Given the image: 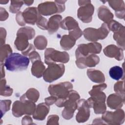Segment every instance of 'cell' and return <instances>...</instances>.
<instances>
[{"mask_svg": "<svg viewBox=\"0 0 125 125\" xmlns=\"http://www.w3.org/2000/svg\"><path fill=\"white\" fill-rule=\"evenodd\" d=\"M29 64V59L18 53H11L6 59L4 66L7 70L14 72L27 69Z\"/></svg>", "mask_w": 125, "mask_h": 125, "instance_id": "obj_1", "label": "cell"}, {"mask_svg": "<svg viewBox=\"0 0 125 125\" xmlns=\"http://www.w3.org/2000/svg\"><path fill=\"white\" fill-rule=\"evenodd\" d=\"M35 35L34 29L30 26L20 28L17 31V37L14 42L16 49L21 52L26 50L30 44L28 40L32 39Z\"/></svg>", "mask_w": 125, "mask_h": 125, "instance_id": "obj_2", "label": "cell"}, {"mask_svg": "<svg viewBox=\"0 0 125 125\" xmlns=\"http://www.w3.org/2000/svg\"><path fill=\"white\" fill-rule=\"evenodd\" d=\"M36 107L35 103L29 100L16 101L12 105V114L16 117H20L24 114L30 115L33 114Z\"/></svg>", "mask_w": 125, "mask_h": 125, "instance_id": "obj_3", "label": "cell"}, {"mask_svg": "<svg viewBox=\"0 0 125 125\" xmlns=\"http://www.w3.org/2000/svg\"><path fill=\"white\" fill-rule=\"evenodd\" d=\"M110 30L107 23H103L98 29L92 27L85 28L83 31V35L86 40L96 42L99 40L104 39L107 36Z\"/></svg>", "mask_w": 125, "mask_h": 125, "instance_id": "obj_4", "label": "cell"}, {"mask_svg": "<svg viewBox=\"0 0 125 125\" xmlns=\"http://www.w3.org/2000/svg\"><path fill=\"white\" fill-rule=\"evenodd\" d=\"M69 60V54L65 51L61 52L52 48H48L44 52V62L47 65L56 62L67 63Z\"/></svg>", "mask_w": 125, "mask_h": 125, "instance_id": "obj_5", "label": "cell"}, {"mask_svg": "<svg viewBox=\"0 0 125 125\" xmlns=\"http://www.w3.org/2000/svg\"><path fill=\"white\" fill-rule=\"evenodd\" d=\"M64 71L65 66L63 64H50L44 72L43 79L46 82H53L62 76Z\"/></svg>", "mask_w": 125, "mask_h": 125, "instance_id": "obj_6", "label": "cell"}, {"mask_svg": "<svg viewBox=\"0 0 125 125\" xmlns=\"http://www.w3.org/2000/svg\"><path fill=\"white\" fill-rule=\"evenodd\" d=\"M73 84L69 82H64L55 84L49 85L48 90L50 95L58 98H64L72 90Z\"/></svg>", "mask_w": 125, "mask_h": 125, "instance_id": "obj_7", "label": "cell"}, {"mask_svg": "<svg viewBox=\"0 0 125 125\" xmlns=\"http://www.w3.org/2000/svg\"><path fill=\"white\" fill-rule=\"evenodd\" d=\"M102 48V45L97 42L80 44L78 46L75 52L76 58L85 57L90 54H99L101 52Z\"/></svg>", "mask_w": 125, "mask_h": 125, "instance_id": "obj_8", "label": "cell"}, {"mask_svg": "<svg viewBox=\"0 0 125 125\" xmlns=\"http://www.w3.org/2000/svg\"><path fill=\"white\" fill-rule=\"evenodd\" d=\"M102 119L107 125H118L125 121V112L122 109H117L114 112L105 111L102 115Z\"/></svg>", "mask_w": 125, "mask_h": 125, "instance_id": "obj_9", "label": "cell"}, {"mask_svg": "<svg viewBox=\"0 0 125 125\" xmlns=\"http://www.w3.org/2000/svg\"><path fill=\"white\" fill-rule=\"evenodd\" d=\"M78 113L76 116V119L78 123H84L87 121L90 114V107L85 99H81L77 102Z\"/></svg>", "mask_w": 125, "mask_h": 125, "instance_id": "obj_10", "label": "cell"}, {"mask_svg": "<svg viewBox=\"0 0 125 125\" xmlns=\"http://www.w3.org/2000/svg\"><path fill=\"white\" fill-rule=\"evenodd\" d=\"M100 62V58L95 54H90L85 57H81L76 58V64L77 67L83 69L87 67L95 66Z\"/></svg>", "mask_w": 125, "mask_h": 125, "instance_id": "obj_11", "label": "cell"}, {"mask_svg": "<svg viewBox=\"0 0 125 125\" xmlns=\"http://www.w3.org/2000/svg\"><path fill=\"white\" fill-rule=\"evenodd\" d=\"M94 12V6L90 3L80 6L77 11L78 18L84 23L92 21V15Z\"/></svg>", "mask_w": 125, "mask_h": 125, "instance_id": "obj_12", "label": "cell"}, {"mask_svg": "<svg viewBox=\"0 0 125 125\" xmlns=\"http://www.w3.org/2000/svg\"><path fill=\"white\" fill-rule=\"evenodd\" d=\"M38 10L41 15L50 16L56 13H61L58 5L55 1H45L39 4Z\"/></svg>", "mask_w": 125, "mask_h": 125, "instance_id": "obj_13", "label": "cell"}, {"mask_svg": "<svg viewBox=\"0 0 125 125\" xmlns=\"http://www.w3.org/2000/svg\"><path fill=\"white\" fill-rule=\"evenodd\" d=\"M125 102V93H113L108 96L107 99L108 106L112 109L121 108Z\"/></svg>", "mask_w": 125, "mask_h": 125, "instance_id": "obj_14", "label": "cell"}, {"mask_svg": "<svg viewBox=\"0 0 125 125\" xmlns=\"http://www.w3.org/2000/svg\"><path fill=\"white\" fill-rule=\"evenodd\" d=\"M41 16L38 8L35 7H28L22 12V16L25 22L32 25L37 22Z\"/></svg>", "mask_w": 125, "mask_h": 125, "instance_id": "obj_15", "label": "cell"}, {"mask_svg": "<svg viewBox=\"0 0 125 125\" xmlns=\"http://www.w3.org/2000/svg\"><path fill=\"white\" fill-rule=\"evenodd\" d=\"M123 50L114 44H110L105 47L103 52L104 55L109 58H114L116 60L121 61L124 58Z\"/></svg>", "mask_w": 125, "mask_h": 125, "instance_id": "obj_16", "label": "cell"}, {"mask_svg": "<svg viewBox=\"0 0 125 125\" xmlns=\"http://www.w3.org/2000/svg\"><path fill=\"white\" fill-rule=\"evenodd\" d=\"M86 101L90 108H93L95 114H103L106 111V106L105 104V101L94 99L92 97L88 98Z\"/></svg>", "mask_w": 125, "mask_h": 125, "instance_id": "obj_17", "label": "cell"}, {"mask_svg": "<svg viewBox=\"0 0 125 125\" xmlns=\"http://www.w3.org/2000/svg\"><path fill=\"white\" fill-rule=\"evenodd\" d=\"M49 105L45 103H40L36 106V109L32 114L33 118L37 120H43L49 113Z\"/></svg>", "mask_w": 125, "mask_h": 125, "instance_id": "obj_18", "label": "cell"}, {"mask_svg": "<svg viewBox=\"0 0 125 125\" xmlns=\"http://www.w3.org/2000/svg\"><path fill=\"white\" fill-rule=\"evenodd\" d=\"M80 98V96L77 91L71 90L70 91L69 94L65 98L57 99L55 104L58 107H64V105L66 103L69 102H77L79 100Z\"/></svg>", "mask_w": 125, "mask_h": 125, "instance_id": "obj_19", "label": "cell"}, {"mask_svg": "<svg viewBox=\"0 0 125 125\" xmlns=\"http://www.w3.org/2000/svg\"><path fill=\"white\" fill-rule=\"evenodd\" d=\"M62 17L60 15L51 16L47 22V30L49 34H52L59 29L62 21Z\"/></svg>", "mask_w": 125, "mask_h": 125, "instance_id": "obj_20", "label": "cell"}, {"mask_svg": "<svg viewBox=\"0 0 125 125\" xmlns=\"http://www.w3.org/2000/svg\"><path fill=\"white\" fill-rule=\"evenodd\" d=\"M97 14L98 18L105 23H108L114 18V15L110 10L104 5L101 6L99 8Z\"/></svg>", "mask_w": 125, "mask_h": 125, "instance_id": "obj_21", "label": "cell"}, {"mask_svg": "<svg viewBox=\"0 0 125 125\" xmlns=\"http://www.w3.org/2000/svg\"><path fill=\"white\" fill-rule=\"evenodd\" d=\"M86 73L89 79L93 82L96 83H103L105 81L104 74L99 70L88 69Z\"/></svg>", "mask_w": 125, "mask_h": 125, "instance_id": "obj_22", "label": "cell"}, {"mask_svg": "<svg viewBox=\"0 0 125 125\" xmlns=\"http://www.w3.org/2000/svg\"><path fill=\"white\" fill-rule=\"evenodd\" d=\"M77 102H70L67 103L64 106V108L62 111V115L66 120L71 119L74 115V113L77 109Z\"/></svg>", "mask_w": 125, "mask_h": 125, "instance_id": "obj_23", "label": "cell"}, {"mask_svg": "<svg viewBox=\"0 0 125 125\" xmlns=\"http://www.w3.org/2000/svg\"><path fill=\"white\" fill-rule=\"evenodd\" d=\"M45 70V67L41 60H37L32 63L31 71L32 75L40 78L43 76Z\"/></svg>", "mask_w": 125, "mask_h": 125, "instance_id": "obj_24", "label": "cell"}, {"mask_svg": "<svg viewBox=\"0 0 125 125\" xmlns=\"http://www.w3.org/2000/svg\"><path fill=\"white\" fill-rule=\"evenodd\" d=\"M61 27L64 30L70 31L79 26L78 22L72 17L68 16L65 18L61 22Z\"/></svg>", "mask_w": 125, "mask_h": 125, "instance_id": "obj_25", "label": "cell"}, {"mask_svg": "<svg viewBox=\"0 0 125 125\" xmlns=\"http://www.w3.org/2000/svg\"><path fill=\"white\" fill-rule=\"evenodd\" d=\"M125 26H123L119 29L114 32L113 38L116 42L118 45L123 50H125Z\"/></svg>", "mask_w": 125, "mask_h": 125, "instance_id": "obj_26", "label": "cell"}, {"mask_svg": "<svg viewBox=\"0 0 125 125\" xmlns=\"http://www.w3.org/2000/svg\"><path fill=\"white\" fill-rule=\"evenodd\" d=\"M39 92L34 88H30L20 97V100H29L36 103L39 99Z\"/></svg>", "mask_w": 125, "mask_h": 125, "instance_id": "obj_27", "label": "cell"}, {"mask_svg": "<svg viewBox=\"0 0 125 125\" xmlns=\"http://www.w3.org/2000/svg\"><path fill=\"white\" fill-rule=\"evenodd\" d=\"M76 41L74 39L69 35H64L62 37L60 41V45L64 50L71 49L75 44Z\"/></svg>", "mask_w": 125, "mask_h": 125, "instance_id": "obj_28", "label": "cell"}, {"mask_svg": "<svg viewBox=\"0 0 125 125\" xmlns=\"http://www.w3.org/2000/svg\"><path fill=\"white\" fill-rule=\"evenodd\" d=\"M109 75L112 79L116 81L124 79V70L119 66H114L110 68L109 70Z\"/></svg>", "mask_w": 125, "mask_h": 125, "instance_id": "obj_29", "label": "cell"}, {"mask_svg": "<svg viewBox=\"0 0 125 125\" xmlns=\"http://www.w3.org/2000/svg\"><path fill=\"white\" fill-rule=\"evenodd\" d=\"M35 47L38 50L44 49L47 45V40L46 38L42 35L37 36L34 41Z\"/></svg>", "mask_w": 125, "mask_h": 125, "instance_id": "obj_30", "label": "cell"}, {"mask_svg": "<svg viewBox=\"0 0 125 125\" xmlns=\"http://www.w3.org/2000/svg\"><path fill=\"white\" fill-rule=\"evenodd\" d=\"M6 81L4 78L0 79V94L1 96H3L5 97L10 96L12 95L13 90L9 85H7Z\"/></svg>", "mask_w": 125, "mask_h": 125, "instance_id": "obj_31", "label": "cell"}, {"mask_svg": "<svg viewBox=\"0 0 125 125\" xmlns=\"http://www.w3.org/2000/svg\"><path fill=\"white\" fill-rule=\"evenodd\" d=\"M11 53H12V49L9 44H5L1 46L0 54V63H3Z\"/></svg>", "mask_w": 125, "mask_h": 125, "instance_id": "obj_32", "label": "cell"}, {"mask_svg": "<svg viewBox=\"0 0 125 125\" xmlns=\"http://www.w3.org/2000/svg\"><path fill=\"white\" fill-rule=\"evenodd\" d=\"M107 2L109 5L115 10V12L125 11V3L123 0H110Z\"/></svg>", "mask_w": 125, "mask_h": 125, "instance_id": "obj_33", "label": "cell"}, {"mask_svg": "<svg viewBox=\"0 0 125 125\" xmlns=\"http://www.w3.org/2000/svg\"><path fill=\"white\" fill-rule=\"evenodd\" d=\"M23 4V0H11L9 11L12 13H18L20 12V10Z\"/></svg>", "mask_w": 125, "mask_h": 125, "instance_id": "obj_34", "label": "cell"}, {"mask_svg": "<svg viewBox=\"0 0 125 125\" xmlns=\"http://www.w3.org/2000/svg\"><path fill=\"white\" fill-rule=\"evenodd\" d=\"M11 104V101L10 100H4L0 101L1 117L3 116L6 112L10 110Z\"/></svg>", "mask_w": 125, "mask_h": 125, "instance_id": "obj_35", "label": "cell"}, {"mask_svg": "<svg viewBox=\"0 0 125 125\" xmlns=\"http://www.w3.org/2000/svg\"><path fill=\"white\" fill-rule=\"evenodd\" d=\"M69 35L74 39L75 40L79 39L83 34V32L81 30L79 27L68 31Z\"/></svg>", "mask_w": 125, "mask_h": 125, "instance_id": "obj_36", "label": "cell"}, {"mask_svg": "<svg viewBox=\"0 0 125 125\" xmlns=\"http://www.w3.org/2000/svg\"><path fill=\"white\" fill-rule=\"evenodd\" d=\"M47 20L41 16L36 22L37 26L42 30H47Z\"/></svg>", "mask_w": 125, "mask_h": 125, "instance_id": "obj_37", "label": "cell"}, {"mask_svg": "<svg viewBox=\"0 0 125 125\" xmlns=\"http://www.w3.org/2000/svg\"><path fill=\"white\" fill-rule=\"evenodd\" d=\"M114 90L115 92L118 93H125L124 82L119 81L115 83Z\"/></svg>", "mask_w": 125, "mask_h": 125, "instance_id": "obj_38", "label": "cell"}, {"mask_svg": "<svg viewBox=\"0 0 125 125\" xmlns=\"http://www.w3.org/2000/svg\"><path fill=\"white\" fill-rule=\"evenodd\" d=\"M59 117L57 115H50L47 119V125H59Z\"/></svg>", "mask_w": 125, "mask_h": 125, "instance_id": "obj_39", "label": "cell"}, {"mask_svg": "<svg viewBox=\"0 0 125 125\" xmlns=\"http://www.w3.org/2000/svg\"><path fill=\"white\" fill-rule=\"evenodd\" d=\"M28 56L32 63L37 60H41V58L39 54L36 52V50L32 51L31 53H30Z\"/></svg>", "mask_w": 125, "mask_h": 125, "instance_id": "obj_40", "label": "cell"}, {"mask_svg": "<svg viewBox=\"0 0 125 125\" xmlns=\"http://www.w3.org/2000/svg\"><path fill=\"white\" fill-rule=\"evenodd\" d=\"M16 20L18 23V24L20 26H24L26 24V23L25 22L23 16H22V12H18L16 16Z\"/></svg>", "mask_w": 125, "mask_h": 125, "instance_id": "obj_41", "label": "cell"}, {"mask_svg": "<svg viewBox=\"0 0 125 125\" xmlns=\"http://www.w3.org/2000/svg\"><path fill=\"white\" fill-rule=\"evenodd\" d=\"M6 36V30L2 28H0V46L4 44L5 42V38Z\"/></svg>", "mask_w": 125, "mask_h": 125, "instance_id": "obj_42", "label": "cell"}, {"mask_svg": "<svg viewBox=\"0 0 125 125\" xmlns=\"http://www.w3.org/2000/svg\"><path fill=\"white\" fill-rule=\"evenodd\" d=\"M57 100V98L56 97L51 95L50 97L46 98L44 99V101H45V103L47 104L50 106L52 105L53 104L55 103Z\"/></svg>", "mask_w": 125, "mask_h": 125, "instance_id": "obj_43", "label": "cell"}, {"mask_svg": "<svg viewBox=\"0 0 125 125\" xmlns=\"http://www.w3.org/2000/svg\"><path fill=\"white\" fill-rule=\"evenodd\" d=\"M106 87H107V84L105 83H103L99 85H93L91 90H95V91H103V90L105 89Z\"/></svg>", "mask_w": 125, "mask_h": 125, "instance_id": "obj_44", "label": "cell"}, {"mask_svg": "<svg viewBox=\"0 0 125 125\" xmlns=\"http://www.w3.org/2000/svg\"><path fill=\"white\" fill-rule=\"evenodd\" d=\"M8 13L3 7H0V21H5L8 18Z\"/></svg>", "mask_w": 125, "mask_h": 125, "instance_id": "obj_45", "label": "cell"}, {"mask_svg": "<svg viewBox=\"0 0 125 125\" xmlns=\"http://www.w3.org/2000/svg\"><path fill=\"white\" fill-rule=\"evenodd\" d=\"M35 48L34 47L33 45L32 44H30L28 47L27 48V49L24 51H22L21 53L23 55H24L25 56H27L30 54V53H31L32 51H35Z\"/></svg>", "mask_w": 125, "mask_h": 125, "instance_id": "obj_46", "label": "cell"}, {"mask_svg": "<svg viewBox=\"0 0 125 125\" xmlns=\"http://www.w3.org/2000/svg\"><path fill=\"white\" fill-rule=\"evenodd\" d=\"M32 124V119L29 116H25L22 119V125H29Z\"/></svg>", "mask_w": 125, "mask_h": 125, "instance_id": "obj_47", "label": "cell"}, {"mask_svg": "<svg viewBox=\"0 0 125 125\" xmlns=\"http://www.w3.org/2000/svg\"><path fill=\"white\" fill-rule=\"evenodd\" d=\"M92 124H106L102 118H97L93 121Z\"/></svg>", "mask_w": 125, "mask_h": 125, "instance_id": "obj_48", "label": "cell"}, {"mask_svg": "<svg viewBox=\"0 0 125 125\" xmlns=\"http://www.w3.org/2000/svg\"><path fill=\"white\" fill-rule=\"evenodd\" d=\"M0 76H1V79L4 78L5 71H4V68L3 65L2 64V63H0Z\"/></svg>", "mask_w": 125, "mask_h": 125, "instance_id": "obj_49", "label": "cell"}, {"mask_svg": "<svg viewBox=\"0 0 125 125\" xmlns=\"http://www.w3.org/2000/svg\"><path fill=\"white\" fill-rule=\"evenodd\" d=\"M90 2H91L90 0H79L78 1V4L80 6H83V5H85L86 4H87Z\"/></svg>", "mask_w": 125, "mask_h": 125, "instance_id": "obj_50", "label": "cell"}, {"mask_svg": "<svg viewBox=\"0 0 125 125\" xmlns=\"http://www.w3.org/2000/svg\"><path fill=\"white\" fill-rule=\"evenodd\" d=\"M24 3L27 6L31 5L34 2L33 0H23Z\"/></svg>", "mask_w": 125, "mask_h": 125, "instance_id": "obj_51", "label": "cell"}, {"mask_svg": "<svg viewBox=\"0 0 125 125\" xmlns=\"http://www.w3.org/2000/svg\"><path fill=\"white\" fill-rule=\"evenodd\" d=\"M8 2H9V0H4V1L2 0H0V3L1 4H6Z\"/></svg>", "mask_w": 125, "mask_h": 125, "instance_id": "obj_52", "label": "cell"}]
</instances>
